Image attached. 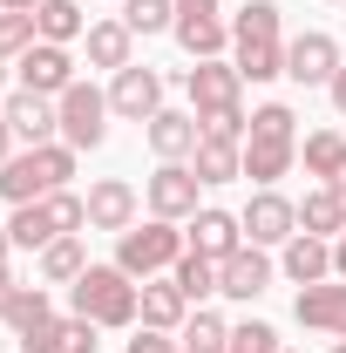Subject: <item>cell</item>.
<instances>
[{"mask_svg":"<svg viewBox=\"0 0 346 353\" xmlns=\"http://www.w3.org/2000/svg\"><path fill=\"white\" fill-rule=\"evenodd\" d=\"M231 61L245 82H278L285 75V28H278V7L272 0H245L238 21H231Z\"/></svg>","mask_w":346,"mask_h":353,"instance_id":"obj_1","label":"cell"},{"mask_svg":"<svg viewBox=\"0 0 346 353\" xmlns=\"http://www.w3.org/2000/svg\"><path fill=\"white\" fill-rule=\"evenodd\" d=\"M299 116L285 109V102H265V109H252V136H245V176L258 183V190H272L278 176L299 163V130H292Z\"/></svg>","mask_w":346,"mask_h":353,"instance_id":"obj_2","label":"cell"},{"mask_svg":"<svg viewBox=\"0 0 346 353\" xmlns=\"http://www.w3.org/2000/svg\"><path fill=\"white\" fill-rule=\"evenodd\" d=\"M75 176V150L68 143H34V150H14L0 163V197L7 204H41L54 190H68Z\"/></svg>","mask_w":346,"mask_h":353,"instance_id":"obj_3","label":"cell"},{"mask_svg":"<svg viewBox=\"0 0 346 353\" xmlns=\"http://www.w3.org/2000/svg\"><path fill=\"white\" fill-rule=\"evenodd\" d=\"M68 299H75V312L95 319V326H136V299H143V285H136L123 265H88L82 279L68 285Z\"/></svg>","mask_w":346,"mask_h":353,"instance_id":"obj_4","label":"cell"},{"mask_svg":"<svg viewBox=\"0 0 346 353\" xmlns=\"http://www.w3.org/2000/svg\"><path fill=\"white\" fill-rule=\"evenodd\" d=\"M88 224V204L75 197V190H54V197H41V204H14V245L21 252H48L54 238H75Z\"/></svg>","mask_w":346,"mask_h":353,"instance_id":"obj_5","label":"cell"},{"mask_svg":"<svg viewBox=\"0 0 346 353\" xmlns=\"http://www.w3.org/2000/svg\"><path fill=\"white\" fill-rule=\"evenodd\" d=\"M183 259V231L170 218H150V224H130L123 238H116V265L130 272V279H156V272H170Z\"/></svg>","mask_w":346,"mask_h":353,"instance_id":"obj_6","label":"cell"},{"mask_svg":"<svg viewBox=\"0 0 346 353\" xmlns=\"http://www.w3.org/2000/svg\"><path fill=\"white\" fill-rule=\"evenodd\" d=\"M54 109H61V143L68 150H102V136H109V95L95 82H75V88H61L54 95Z\"/></svg>","mask_w":346,"mask_h":353,"instance_id":"obj_7","label":"cell"},{"mask_svg":"<svg viewBox=\"0 0 346 353\" xmlns=\"http://www.w3.org/2000/svg\"><path fill=\"white\" fill-rule=\"evenodd\" d=\"M285 75H292L299 88H326L333 75H340V41H333L326 28L292 34V41H285Z\"/></svg>","mask_w":346,"mask_h":353,"instance_id":"obj_8","label":"cell"},{"mask_svg":"<svg viewBox=\"0 0 346 353\" xmlns=\"http://www.w3.org/2000/svg\"><path fill=\"white\" fill-rule=\"evenodd\" d=\"M183 88H190L197 123H204V116H224V109H245V102H238V88H245L238 61H197V68L183 75Z\"/></svg>","mask_w":346,"mask_h":353,"instance_id":"obj_9","label":"cell"},{"mask_svg":"<svg viewBox=\"0 0 346 353\" xmlns=\"http://www.w3.org/2000/svg\"><path fill=\"white\" fill-rule=\"evenodd\" d=\"M197 190H204V183H197V170H190V163H156V176H150V190H143V197H150V218H197Z\"/></svg>","mask_w":346,"mask_h":353,"instance_id":"obj_10","label":"cell"},{"mask_svg":"<svg viewBox=\"0 0 346 353\" xmlns=\"http://www.w3.org/2000/svg\"><path fill=\"white\" fill-rule=\"evenodd\" d=\"M238 224H245L252 245H285V238H299V204L278 197V190H258V197L238 211Z\"/></svg>","mask_w":346,"mask_h":353,"instance_id":"obj_11","label":"cell"},{"mask_svg":"<svg viewBox=\"0 0 346 353\" xmlns=\"http://www.w3.org/2000/svg\"><path fill=\"white\" fill-rule=\"evenodd\" d=\"M0 116L14 123V136H21L28 150L61 136V109H54V95H34V88H14V95L0 102Z\"/></svg>","mask_w":346,"mask_h":353,"instance_id":"obj_12","label":"cell"},{"mask_svg":"<svg viewBox=\"0 0 346 353\" xmlns=\"http://www.w3.org/2000/svg\"><path fill=\"white\" fill-rule=\"evenodd\" d=\"M109 109L116 116H130V123H150L156 109H163V75L156 68H116V82H109Z\"/></svg>","mask_w":346,"mask_h":353,"instance_id":"obj_13","label":"cell"},{"mask_svg":"<svg viewBox=\"0 0 346 353\" xmlns=\"http://www.w3.org/2000/svg\"><path fill=\"white\" fill-rule=\"evenodd\" d=\"M292 312H299V326H312V333H333V340H346V279L299 285Z\"/></svg>","mask_w":346,"mask_h":353,"instance_id":"obj_14","label":"cell"},{"mask_svg":"<svg viewBox=\"0 0 346 353\" xmlns=\"http://www.w3.org/2000/svg\"><path fill=\"white\" fill-rule=\"evenodd\" d=\"M14 68H21V88H34V95H61V88H75V54L54 48V41H34Z\"/></svg>","mask_w":346,"mask_h":353,"instance_id":"obj_15","label":"cell"},{"mask_svg":"<svg viewBox=\"0 0 346 353\" xmlns=\"http://www.w3.org/2000/svg\"><path fill=\"white\" fill-rule=\"evenodd\" d=\"M82 204H88V231H116V238H123V231L136 224V190L123 183V176H102V183H88Z\"/></svg>","mask_w":346,"mask_h":353,"instance_id":"obj_16","label":"cell"},{"mask_svg":"<svg viewBox=\"0 0 346 353\" xmlns=\"http://www.w3.org/2000/svg\"><path fill=\"white\" fill-rule=\"evenodd\" d=\"M265 285H272V259H265V245H238L231 259L217 265V292H224V299H258Z\"/></svg>","mask_w":346,"mask_h":353,"instance_id":"obj_17","label":"cell"},{"mask_svg":"<svg viewBox=\"0 0 346 353\" xmlns=\"http://www.w3.org/2000/svg\"><path fill=\"white\" fill-rule=\"evenodd\" d=\"M143 136H150V150H156L163 163H183L204 130H197V109H156V116L143 123Z\"/></svg>","mask_w":346,"mask_h":353,"instance_id":"obj_18","label":"cell"},{"mask_svg":"<svg viewBox=\"0 0 346 353\" xmlns=\"http://www.w3.org/2000/svg\"><path fill=\"white\" fill-rule=\"evenodd\" d=\"M95 319H82V312H68V319H48V326H34V333H21V353H95Z\"/></svg>","mask_w":346,"mask_h":353,"instance_id":"obj_19","label":"cell"},{"mask_svg":"<svg viewBox=\"0 0 346 353\" xmlns=\"http://www.w3.org/2000/svg\"><path fill=\"white\" fill-rule=\"evenodd\" d=\"M183 245L224 265L231 252H238V245H245V224L231 218V211H197V218H190V238H183Z\"/></svg>","mask_w":346,"mask_h":353,"instance_id":"obj_20","label":"cell"},{"mask_svg":"<svg viewBox=\"0 0 346 353\" xmlns=\"http://www.w3.org/2000/svg\"><path fill=\"white\" fill-rule=\"evenodd\" d=\"M136 319L156 326V333H176L190 319V299L176 292V279H143V299H136Z\"/></svg>","mask_w":346,"mask_h":353,"instance_id":"obj_21","label":"cell"},{"mask_svg":"<svg viewBox=\"0 0 346 353\" xmlns=\"http://www.w3.org/2000/svg\"><path fill=\"white\" fill-rule=\"evenodd\" d=\"M88 68H130L136 61V34H130V21H88Z\"/></svg>","mask_w":346,"mask_h":353,"instance_id":"obj_22","label":"cell"},{"mask_svg":"<svg viewBox=\"0 0 346 353\" xmlns=\"http://www.w3.org/2000/svg\"><path fill=\"white\" fill-rule=\"evenodd\" d=\"M190 170H197V183H231V176H245V143H231V136H197Z\"/></svg>","mask_w":346,"mask_h":353,"instance_id":"obj_23","label":"cell"},{"mask_svg":"<svg viewBox=\"0 0 346 353\" xmlns=\"http://www.w3.org/2000/svg\"><path fill=\"white\" fill-rule=\"evenodd\" d=\"M170 34H176V48H183L190 61H217V54L231 48V28H224L217 14H176Z\"/></svg>","mask_w":346,"mask_h":353,"instance_id":"obj_24","label":"cell"},{"mask_svg":"<svg viewBox=\"0 0 346 353\" xmlns=\"http://www.w3.org/2000/svg\"><path fill=\"white\" fill-rule=\"evenodd\" d=\"M285 279L292 285H319V279H333V238H285Z\"/></svg>","mask_w":346,"mask_h":353,"instance_id":"obj_25","label":"cell"},{"mask_svg":"<svg viewBox=\"0 0 346 353\" xmlns=\"http://www.w3.org/2000/svg\"><path fill=\"white\" fill-rule=\"evenodd\" d=\"M299 231H305V238H340V231H346V197H340V190H326V183H319V190H305Z\"/></svg>","mask_w":346,"mask_h":353,"instance_id":"obj_26","label":"cell"},{"mask_svg":"<svg viewBox=\"0 0 346 353\" xmlns=\"http://www.w3.org/2000/svg\"><path fill=\"white\" fill-rule=\"evenodd\" d=\"M34 34L54 41V48H68V41H82V34H88V21H82L75 0H41V7H34Z\"/></svg>","mask_w":346,"mask_h":353,"instance_id":"obj_27","label":"cell"},{"mask_svg":"<svg viewBox=\"0 0 346 353\" xmlns=\"http://www.w3.org/2000/svg\"><path fill=\"white\" fill-rule=\"evenodd\" d=\"M0 319L14 326V340H21V333H34V326H48V319H54V299H48V285H14V299L0 306Z\"/></svg>","mask_w":346,"mask_h":353,"instance_id":"obj_28","label":"cell"},{"mask_svg":"<svg viewBox=\"0 0 346 353\" xmlns=\"http://www.w3.org/2000/svg\"><path fill=\"white\" fill-rule=\"evenodd\" d=\"M299 163H305V176L333 183V170L346 163V136H340V130H312V136L299 143Z\"/></svg>","mask_w":346,"mask_h":353,"instance_id":"obj_29","label":"cell"},{"mask_svg":"<svg viewBox=\"0 0 346 353\" xmlns=\"http://www.w3.org/2000/svg\"><path fill=\"white\" fill-rule=\"evenodd\" d=\"M170 279H176V292L197 306V299H211V292H217V259H204V252H190V245H183V259L170 265Z\"/></svg>","mask_w":346,"mask_h":353,"instance_id":"obj_30","label":"cell"},{"mask_svg":"<svg viewBox=\"0 0 346 353\" xmlns=\"http://www.w3.org/2000/svg\"><path fill=\"white\" fill-rule=\"evenodd\" d=\"M176 347L183 353H231V326H224L217 312H190V319L176 326Z\"/></svg>","mask_w":346,"mask_h":353,"instance_id":"obj_31","label":"cell"},{"mask_svg":"<svg viewBox=\"0 0 346 353\" xmlns=\"http://www.w3.org/2000/svg\"><path fill=\"white\" fill-rule=\"evenodd\" d=\"M82 272H88V252H82V238H54V245L41 252V279H48V285H75Z\"/></svg>","mask_w":346,"mask_h":353,"instance_id":"obj_32","label":"cell"},{"mask_svg":"<svg viewBox=\"0 0 346 353\" xmlns=\"http://www.w3.org/2000/svg\"><path fill=\"white\" fill-rule=\"evenodd\" d=\"M130 34H170L176 28V0H123Z\"/></svg>","mask_w":346,"mask_h":353,"instance_id":"obj_33","label":"cell"},{"mask_svg":"<svg viewBox=\"0 0 346 353\" xmlns=\"http://www.w3.org/2000/svg\"><path fill=\"white\" fill-rule=\"evenodd\" d=\"M34 41H41L34 34V14H0V61H21Z\"/></svg>","mask_w":346,"mask_h":353,"instance_id":"obj_34","label":"cell"},{"mask_svg":"<svg viewBox=\"0 0 346 353\" xmlns=\"http://www.w3.org/2000/svg\"><path fill=\"white\" fill-rule=\"evenodd\" d=\"M231 353H278V333L265 319H245V326H231Z\"/></svg>","mask_w":346,"mask_h":353,"instance_id":"obj_35","label":"cell"},{"mask_svg":"<svg viewBox=\"0 0 346 353\" xmlns=\"http://www.w3.org/2000/svg\"><path fill=\"white\" fill-rule=\"evenodd\" d=\"M130 353H183V347H176V333H156V326H136Z\"/></svg>","mask_w":346,"mask_h":353,"instance_id":"obj_36","label":"cell"},{"mask_svg":"<svg viewBox=\"0 0 346 353\" xmlns=\"http://www.w3.org/2000/svg\"><path fill=\"white\" fill-rule=\"evenodd\" d=\"M326 95H333V109H340V116H346V61H340V75L326 82Z\"/></svg>","mask_w":346,"mask_h":353,"instance_id":"obj_37","label":"cell"},{"mask_svg":"<svg viewBox=\"0 0 346 353\" xmlns=\"http://www.w3.org/2000/svg\"><path fill=\"white\" fill-rule=\"evenodd\" d=\"M333 279H346V231L333 238Z\"/></svg>","mask_w":346,"mask_h":353,"instance_id":"obj_38","label":"cell"},{"mask_svg":"<svg viewBox=\"0 0 346 353\" xmlns=\"http://www.w3.org/2000/svg\"><path fill=\"white\" fill-rule=\"evenodd\" d=\"M7 157H14V123L0 116V163H7Z\"/></svg>","mask_w":346,"mask_h":353,"instance_id":"obj_39","label":"cell"},{"mask_svg":"<svg viewBox=\"0 0 346 353\" xmlns=\"http://www.w3.org/2000/svg\"><path fill=\"white\" fill-rule=\"evenodd\" d=\"M176 14H217V0H176Z\"/></svg>","mask_w":346,"mask_h":353,"instance_id":"obj_40","label":"cell"},{"mask_svg":"<svg viewBox=\"0 0 346 353\" xmlns=\"http://www.w3.org/2000/svg\"><path fill=\"white\" fill-rule=\"evenodd\" d=\"M41 0H0V14H34Z\"/></svg>","mask_w":346,"mask_h":353,"instance_id":"obj_41","label":"cell"},{"mask_svg":"<svg viewBox=\"0 0 346 353\" xmlns=\"http://www.w3.org/2000/svg\"><path fill=\"white\" fill-rule=\"evenodd\" d=\"M14 285H21V279H14V272H7V265H0V306H7V299H14Z\"/></svg>","mask_w":346,"mask_h":353,"instance_id":"obj_42","label":"cell"},{"mask_svg":"<svg viewBox=\"0 0 346 353\" xmlns=\"http://www.w3.org/2000/svg\"><path fill=\"white\" fill-rule=\"evenodd\" d=\"M7 252H14V231H7V224H0V265H7Z\"/></svg>","mask_w":346,"mask_h":353,"instance_id":"obj_43","label":"cell"},{"mask_svg":"<svg viewBox=\"0 0 346 353\" xmlns=\"http://www.w3.org/2000/svg\"><path fill=\"white\" fill-rule=\"evenodd\" d=\"M326 190H340V197H346V163H340V170H333V183H326Z\"/></svg>","mask_w":346,"mask_h":353,"instance_id":"obj_44","label":"cell"},{"mask_svg":"<svg viewBox=\"0 0 346 353\" xmlns=\"http://www.w3.org/2000/svg\"><path fill=\"white\" fill-rule=\"evenodd\" d=\"M0 88H7V61H0Z\"/></svg>","mask_w":346,"mask_h":353,"instance_id":"obj_45","label":"cell"},{"mask_svg":"<svg viewBox=\"0 0 346 353\" xmlns=\"http://www.w3.org/2000/svg\"><path fill=\"white\" fill-rule=\"evenodd\" d=\"M333 353H346V340H340V347H333Z\"/></svg>","mask_w":346,"mask_h":353,"instance_id":"obj_46","label":"cell"},{"mask_svg":"<svg viewBox=\"0 0 346 353\" xmlns=\"http://www.w3.org/2000/svg\"><path fill=\"white\" fill-rule=\"evenodd\" d=\"M333 7H340V0H333Z\"/></svg>","mask_w":346,"mask_h":353,"instance_id":"obj_47","label":"cell"},{"mask_svg":"<svg viewBox=\"0 0 346 353\" xmlns=\"http://www.w3.org/2000/svg\"><path fill=\"white\" fill-rule=\"evenodd\" d=\"M278 353H285V347H278Z\"/></svg>","mask_w":346,"mask_h":353,"instance_id":"obj_48","label":"cell"}]
</instances>
